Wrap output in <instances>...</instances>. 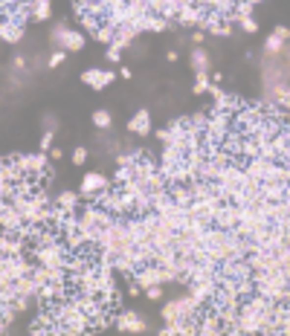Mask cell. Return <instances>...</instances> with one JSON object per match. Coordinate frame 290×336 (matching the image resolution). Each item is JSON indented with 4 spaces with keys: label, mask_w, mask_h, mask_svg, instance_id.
<instances>
[{
    "label": "cell",
    "mask_w": 290,
    "mask_h": 336,
    "mask_svg": "<svg viewBox=\"0 0 290 336\" xmlns=\"http://www.w3.org/2000/svg\"><path fill=\"white\" fill-rule=\"evenodd\" d=\"M53 44L64 52H79L84 47V35L81 32H73L67 24H55L53 26Z\"/></svg>",
    "instance_id": "6da1fadb"
},
{
    "label": "cell",
    "mask_w": 290,
    "mask_h": 336,
    "mask_svg": "<svg viewBox=\"0 0 290 336\" xmlns=\"http://www.w3.org/2000/svg\"><path fill=\"white\" fill-rule=\"evenodd\" d=\"M290 41V29L288 26H276V29L267 35V41H264V55H282L285 52V44Z\"/></svg>",
    "instance_id": "7a4b0ae2"
},
{
    "label": "cell",
    "mask_w": 290,
    "mask_h": 336,
    "mask_svg": "<svg viewBox=\"0 0 290 336\" xmlns=\"http://www.w3.org/2000/svg\"><path fill=\"white\" fill-rule=\"evenodd\" d=\"M116 328H119V331H128V334H148V325H145V319H142L139 313H133V310L119 313V319H116Z\"/></svg>",
    "instance_id": "3957f363"
},
{
    "label": "cell",
    "mask_w": 290,
    "mask_h": 336,
    "mask_svg": "<svg viewBox=\"0 0 290 336\" xmlns=\"http://www.w3.org/2000/svg\"><path fill=\"white\" fill-rule=\"evenodd\" d=\"M197 334H203V336L221 334V316H218V310H215V307L200 310V319H197Z\"/></svg>",
    "instance_id": "277c9868"
},
{
    "label": "cell",
    "mask_w": 290,
    "mask_h": 336,
    "mask_svg": "<svg viewBox=\"0 0 290 336\" xmlns=\"http://www.w3.org/2000/svg\"><path fill=\"white\" fill-rule=\"evenodd\" d=\"M113 78H116V73H113V70H84V73H81V81H84L87 87H93V90L107 87Z\"/></svg>",
    "instance_id": "5b68a950"
},
{
    "label": "cell",
    "mask_w": 290,
    "mask_h": 336,
    "mask_svg": "<svg viewBox=\"0 0 290 336\" xmlns=\"http://www.w3.org/2000/svg\"><path fill=\"white\" fill-rule=\"evenodd\" d=\"M206 12H209V9H203V6H186V3H180L177 21H180L183 26H200L203 18H206Z\"/></svg>",
    "instance_id": "8992f818"
},
{
    "label": "cell",
    "mask_w": 290,
    "mask_h": 336,
    "mask_svg": "<svg viewBox=\"0 0 290 336\" xmlns=\"http://www.w3.org/2000/svg\"><path fill=\"white\" fill-rule=\"evenodd\" d=\"M238 214H241V206H235V203H229V200H226L224 206H221V212H218V217H215V223H212V226L235 229V226H238Z\"/></svg>",
    "instance_id": "52a82bcc"
},
{
    "label": "cell",
    "mask_w": 290,
    "mask_h": 336,
    "mask_svg": "<svg viewBox=\"0 0 290 336\" xmlns=\"http://www.w3.org/2000/svg\"><path fill=\"white\" fill-rule=\"evenodd\" d=\"M107 177H102L99 171H90V174H84V180H81V194H87V197H93L99 191H105L107 188Z\"/></svg>",
    "instance_id": "ba28073f"
},
{
    "label": "cell",
    "mask_w": 290,
    "mask_h": 336,
    "mask_svg": "<svg viewBox=\"0 0 290 336\" xmlns=\"http://www.w3.org/2000/svg\"><path fill=\"white\" fill-rule=\"evenodd\" d=\"M128 130L131 133H136V136H148L151 133V113L142 107V110H136L133 113V119L128 122Z\"/></svg>",
    "instance_id": "9c48e42d"
},
{
    "label": "cell",
    "mask_w": 290,
    "mask_h": 336,
    "mask_svg": "<svg viewBox=\"0 0 290 336\" xmlns=\"http://www.w3.org/2000/svg\"><path fill=\"white\" fill-rule=\"evenodd\" d=\"M267 99L270 102H276L279 107H285V110H290V87L288 84H282V81H276V84H267Z\"/></svg>",
    "instance_id": "30bf717a"
},
{
    "label": "cell",
    "mask_w": 290,
    "mask_h": 336,
    "mask_svg": "<svg viewBox=\"0 0 290 336\" xmlns=\"http://www.w3.org/2000/svg\"><path fill=\"white\" fill-rule=\"evenodd\" d=\"M168 26H174V24H168L165 18H160V15H151V12H148V15H145V18L136 24V32H145V29H148V32H165Z\"/></svg>",
    "instance_id": "8fae6325"
},
{
    "label": "cell",
    "mask_w": 290,
    "mask_h": 336,
    "mask_svg": "<svg viewBox=\"0 0 290 336\" xmlns=\"http://www.w3.org/2000/svg\"><path fill=\"white\" fill-rule=\"evenodd\" d=\"M258 188H261V194H264L267 203H282V200H285V188H288V183H273V180H267V183H261Z\"/></svg>",
    "instance_id": "7c38bea8"
},
{
    "label": "cell",
    "mask_w": 290,
    "mask_h": 336,
    "mask_svg": "<svg viewBox=\"0 0 290 336\" xmlns=\"http://www.w3.org/2000/svg\"><path fill=\"white\" fill-rule=\"evenodd\" d=\"M21 38H24V26H21V24L0 21V41H6V44H18Z\"/></svg>",
    "instance_id": "4fadbf2b"
},
{
    "label": "cell",
    "mask_w": 290,
    "mask_h": 336,
    "mask_svg": "<svg viewBox=\"0 0 290 336\" xmlns=\"http://www.w3.org/2000/svg\"><path fill=\"white\" fill-rule=\"evenodd\" d=\"M139 32L133 29V26H116V32H113V41H110V47H116V50H125L131 41L136 38Z\"/></svg>",
    "instance_id": "5bb4252c"
},
{
    "label": "cell",
    "mask_w": 290,
    "mask_h": 336,
    "mask_svg": "<svg viewBox=\"0 0 290 336\" xmlns=\"http://www.w3.org/2000/svg\"><path fill=\"white\" fill-rule=\"evenodd\" d=\"M24 174H26V171H21V168H18V165H15L12 159H3V162H0V177H3V180H9L12 185L18 183V180H21Z\"/></svg>",
    "instance_id": "9a60e30c"
},
{
    "label": "cell",
    "mask_w": 290,
    "mask_h": 336,
    "mask_svg": "<svg viewBox=\"0 0 290 336\" xmlns=\"http://www.w3.org/2000/svg\"><path fill=\"white\" fill-rule=\"evenodd\" d=\"M192 70L194 73H209V55H206V50H200V47H194L192 50Z\"/></svg>",
    "instance_id": "2e32d148"
},
{
    "label": "cell",
    "mask_w": 290,
    "mask_h": 336,
    "mask_svg": "<svg viewBox=\"0 0 290 336\" xmlns=\"http://www.w3.org/2000/svg\"><path fill=\"white\" fill-rule=\"evenodd\" d=\"M55 206L64 209V212H76V206H79V194H76V191H61V194L55 197Z\"/></svg>",
    "instance_id": "e0dca14e"
},
{
    "label": "cell",
    "mask_w": 290,
    "mask_h": 336,
    "mask_svg": "<svg viewBox=\"0 0 290 336\" xmlns=\"http://www.w3.org/2000/svg\"><path fill=\"white\" fill-rule=\"evenodd\" d=\"M32 18L35 21H50V0H32Z\"/></svg>",
    "instance_id": "ac0fdd59"
},
{
    "label": "cell",
    "mask_w": 290,
    "mask_h": 336,
    "mask_svg": "<svg viewBox=\"0 0 290 336\" xmlns=\"http://www.w3.org/2000/svg\"><path fill=\"white\" fill-rule=\"evenodd\" d=\"M113 32H116V26H110V24H102V26H96L90 35H93L96 41H102V44H110V41H113Z\"/></svg>",
    "instance_id": "d6986e66"
},
{
    "label": "cell",
    "mask_w": 290,
    "mask_h": 336,
    "mask_svg": "<svg viewBox=\"0 0 290 336\" xmlns=\"http://www.w3.org/2000/svg\"><path fill=\"white\" fill-rule=\"evenodd\" d=\"M128 180H133V165H119V168H116V174H113V183L125 185Z\"/></svg>",
    "instance_id": "ffe728a7"
},
{
    "label": "cell",
    "mask_w": 290,
    "mask_h": 336,
    "mask_svg": "<svg viewBox=\"0 0 290 336\" xmlns=\"http://www.w3.org/2000/svg\"><path fill=\"white\" fill-rule=\"evenodd\" d=\"M186 122H189V128H194V130H206V125H209V116H206V113H194V116H189Z\"/></svg>",
    "instance_id": "44dd1931"
},
{
    "label": "cell",
    "mask_w": 290,
    "mask_h": 336,
    "mask_svg": "<svg viewBox=\"0 0 290 336\" xmlns=\"http://www.w3.org/2000/svg\"><path fill=\"white\" fill-rule=\"evenodd\" d=\"M209 84H212V78H209V73H197V81H194L192 93H206V90H209Z\"/></svg>",
    "instance_id": "7402d4cb"
},
{
    "label": "cell",
    "mask_w": 290,
    "mask_h": 336,
    "mask_svg": "<svg viewBox=\"0 0 290 336\" xmlns=\"http://www.w3.org/2000/svg\"><path fill=\"white\" fill-rule=\"evenodd\" d=\"M93 125H96V128H110V125H113V116H110L107 110H96V113H93Z\"/></svg>",
    "instance_id": "603a6c76"
},
{
    "label": "cell",
    "mask_w": 290,
    "mask_h": 336,
    "mask_svg": "<svg viewBox=\"0 0 290 336\" xmlns=\"http://www.w3.org/2000/svg\"><path fill=\"white\" fill-rule=\"evenodd\" d=\"M276 255H279V270L288 275V281H290V246L282 249V252H276Z\"/></svg>",
    "instance_id": "cb8c5ba5"
},
{
    "label": "cell",
    "mask_w": 290,
    "mask_h": 336,
    "mask_svg": "<svg viewBox=\"0 0 290 336\" xmlns=\"http://www.w3.org/2000/svg\"><path fill=\"white\" fill-rule=\"evenodd\" d=\"M162 319H165V322H180V316H177V305H174V302H168V305H162Z\"/></svg>",
    "instance_id": "d4e9b609"
},
{
    "label": "cell",
    "mask_w": 290,
    "mask_h": 336,
    "mask_svg": "<svg viewBox=\"0 0 290 336\" xmlns=\"http://www.w3.org/2000/svg\"><path fill=\"white\" fill-rule=\"evenodd\" d=\"M238 24H241V29H244V32H250V35H253V32H258V24H256V18H253V15L241 18Z\"/></svg>",
    "instance_id": "484cf974"
},
{
    "label": "cell",
    "mask_w": 290,
    "mask_h": 336,
    "mask_svg": "<svg viewBox=\"0 0 290 336\" xmlns=\"http://www.w3.org/2000/svg\"><path fill=\"white\" fill-rule=\"evenodd\" d=\"M145 299H151V302H157V299H162V284H154V287H145Z\"/></svg>",
    "instance_id": "4316f807"
},
{
    "label": "cell",
    "mask_w": 290,
    "mask_h": 336,
    "mask_svg": "<svg viewBox=\"0 0 290 336\" xmlns=\"http://www.w3.org/2000/svg\"><path fill=\"white\" fill-rule=\"evenodd\" d=\"M55 128H58V119H55L53 113H47V116H44V130H50V133H55Z\"/></svg>",
    "instance_id": "83f0119b"
},
{
    "label": "cell",
    "mask_w": 290,
    "mask_h": 336,
    "mask_svg": "<svg viewBox=\"0 0 290 336\" xmlns=\"http://www.w3.org/2000/svg\"><path fill=\"white\" fill-rule=\"evenodd\" d=\"M84 159H87V148H76L73 151V162L76 165H84Z\"/></svg>",
    "instance_id": "f1b7e54d"
},
{
    "label": "cell",
    "mask_w": 290,
    "mask_h": 336,
    "mask_svg": "<svg viewBox=\"0 0 290 336\" xmlns=\"http://www.w3.org/2000/svg\"><path fill=\"white\" fill-rule=\"evenodd\" d=\"M64 50H55V52H53V55H50V67H58V64H64Z\"/></svg>",
    "instance_id": "f546056e"
},
{
    "label": "cell",
    "mask_w": 290,
    "mask_h": 336,
    "mask_svg": "<svg viewBox=\"0 0 290 336\" xmlns=\"http://www.w3.org/2000/svg\"><path fill=\"white\" fill-rule=\"evenodd\" d=\"M50 148H53V133L44 130V136H41V151H50Z\"/></svg>",
    "instance_id": "4dcf8cb0"
},
{
    "label": "cell",
    "mask_w": 290,
    "mask_h": 336,
    "mask_svg": "<svg viewBox=\"0 0 290 336\" xmlns=\"http://www.w3.org/2000/svg\"><path fill=\"white\" fill-rule=\"evenodd\" d=\"M119 58H122V50L110 47V50H107V61H110V64H119Z\"/></svg>",
    "instance_id": "1f68e13d"
},
{
    "label": "cell",
    "mask_w": 290,
    "mask_h": 336,
    "mask_svg": "<svg viewBox=\"0 0 290 336\" xmlns=\"http://www.w3.org/2000/svg\"><path fill=\"white\" fill-rule=\"evenodd\" d=\"M12 67H15V70H26V58H24V55H15V58H12Z\"/></svg>",
    "instance_id": "d6a6232c"
},
{
    "label": "cell",
    "mask_w": 290,
    "mask_h": 336,
    "mask_svg": "<svg viewBox=\"0 0 290 336\" xmlns=\"http://www.w3.org/2000/svg\"><path fill=\"white\" fill-rule=\"evenodd\" d=\"M279 133H282V136L290 142V122H282V130H279Z\"/></svg>",
    "instance_id": "836d02e7"
},
{
    "label": "cell",
    "mask_w": 290,
    "mask_h": 336,
    "mask_svg": "<svg viewBox=\"0 0 290 336\" xmlns=\"http://www.w3.org/2000/svg\"><path fill=\"white\" fill-rule=\"evenodd\" d=\"M203 38H206V32H203V29H197V32L192 35V41H194V44H203Z\"/></svg>",
    "instance_id": "e575fe53"
},
{
    "label": "cell",
    "mask_w": 290,
    "mask_h": 336,
    "mask_svg": "<svg viewBox=\"0 0 290 336\" xmlns=\"http://www.w3.org/2000/svg\"><path fill=\"white\" fill-rule=\"evenodd\" d=\"M50 159H61V156H64V154H61V148H50Z\"/></svg>",
    "instance_id": "d590c367"
},
{
    "label": "cell",
    "mask_w": 290,
    "mask_h": 336,
    "mask_svg": "<svg viewBox=\"0 0 290 336\" xmlns=\"http://www.w3.org/2000/svg\"><path fill=\"white\" fill-rule=\"evenodd\" d=\"M128 293H131V296H139V293H142V287H139V284L133 281V284H131V287H128Z\"/></svg>",
    "instance_id": "8d00e7d4"
},
{
    "label": "cell",
    "mask_w": 290,
    "mask_h": 336,
    "mask_svg": "<svg viewBox=\"0 0 290 336\" xmlns=\"http://www.w3.org/2000/svg\"><path fill=\"white\" fill-rule=\"evenodd\" d=\"M282 55H285V58H290V41L285 44V52H282Z\"/></svg>",
    "instance_id": "74e56055"
}]
</instances>
